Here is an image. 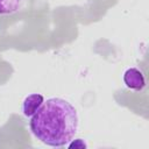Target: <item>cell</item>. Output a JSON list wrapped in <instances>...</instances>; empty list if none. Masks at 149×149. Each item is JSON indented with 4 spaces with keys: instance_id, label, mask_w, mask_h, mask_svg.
Here are the masks:
<instances>
[{
    "instance_id": "cell-1",
    "label": "cell",
    "mask_w": 149,
    "mask_h": 149,
    "mask_svg": "<svg viewBox=\"0 0 149 149\" xmlns=\"http://www.w3.org/2000/svg\"><path fill=\"white\" fill-rule=\"evenodd\" d=\"M78 126L77 109L62 98L47 99L29 121L33 135L50 147L66 146L77 134Z\"/></svg>"
},
{
    "instance_id": "cell-2",
    "label": "cell",
    "mask_w": 149,
    "mask_h": 149,
    "mask_svg": "<svg viewBox=\"0 0 149 149\" xmlns=\"http://www.w3.org/2000/svg\"><path fill=\"white\" fill-rule=\"evenodd\" d=\"M122 80L123 84L127 88L133 90V91H142L146 87V78L143 72L135 68V66H130L127 68L122 74Z\"/></svg>"
},
{
    "instance_id": "cell-3",
    "label": "cell",
    "mask_w": 149,
    "mask_h": 149,
    "mask_svg": "<svg viewBox=\"0 0 149 149\" xmlns=\"http://www.w3.org/2000/svg\"><path fill=\"white\" fill-rule=\"evenodd\" d=\"M44 102V97L41 93H30L22 101V113L27 118H31Z\"/></svg>"
},
{
    "instance_id": "cell-4",
    "label": "cell",
    "mask_w": 149,
    "mask_h": 149,
    "mask_svg": "<svg viewBox=\"0 0 149 149\" xmlns=\"http://www.w3.org/2000/svg\"><path fill=\"white\" fill-rule=\"evenodd\" d=\"M23 0H0V15H9L19 12Z\"/></svg>"
},
{
    "instance_id": "cell-5",
    "label": "cell",
    "mask_w": 149,
    "mask_h": 149,
    "mask_svg": "<svg viewBox=\"0 0 149 149\" xmlns=\"http://www.w3.org/2000/svg\"><path fill=\"white\" fill-rule=\"evenodd\" d=\"M69 148H79V149H83V148H86L87 144L85 143V141L83 139H76V140H71L68 144H66Z\"/></svg>"
}]
</instances>
